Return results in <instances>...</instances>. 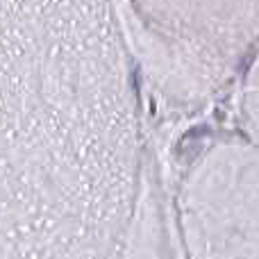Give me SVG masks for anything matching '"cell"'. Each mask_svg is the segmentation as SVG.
<instances>
[{
    "instance_id": "cell-1",
    "label": "cell",
    "mask_w": 259,
    "mask_h": 259,
    "mask_svg": "<svg viewBox=\"0 0 259 259\" xmlns=\"http://www.w3.org/2000/svg\"><path fill=\"white\" fill-rule=\"evenodd\" d=\"M141 139L114 0H0V259L127 245Z\"/></svg>"
},
{
    "instance_id": "cell-2",
    "label": "cell",
    "mask_w": 259,
    "mask_h": 259,
    "mask_svg": "<svg viewBox=\"0 0 259 259\" xmlns=\"http://www.w3.org/2000/svg\"><path fill=\"white\" fill-rule=\"evenodd\" d=\"M125 37L164 96H212L239 61L259 0H114Z\"/></svg>"
}]
</instances>
